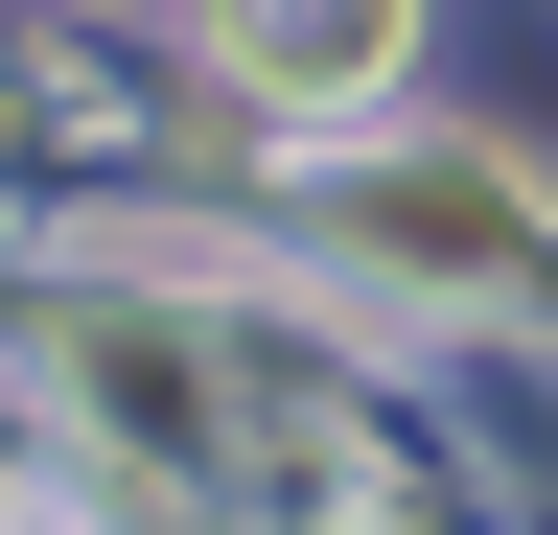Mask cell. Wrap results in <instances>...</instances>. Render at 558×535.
Wrapping results in <instances>:
<instances>
[{"instance_id":"1","label":"cell","mask_w":558,"mask_h":535,"mask_svg":"<svg viewBox=\"0 0 558 535\" xmlns=\"http://www.w3.org/2000/svg\"><path fill=\"white\" fill-rule=\"evenodd\" d=\"M209 47H233L256 117H373L418 71V0H209Z\"/></svg>"},{"instance_id":"2","label":"cell","mask_w":558,"mask_h":535,"mask_svg":"<svg viewBox=\"0 0 558 535\" xmlns=\"http://www.w3.org/2000/svg\"><path fill=\"white\" fill-rule=\"evenodd\" d=\"M512 233H535V210H512L488 163H396V186H373V256H396V280H512Z\"/></svg>"}]
</instances>
